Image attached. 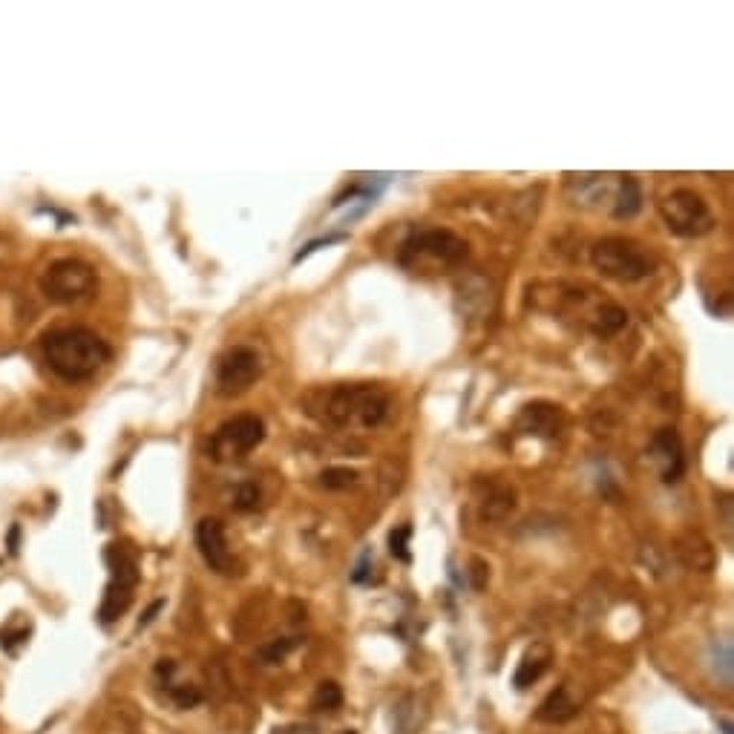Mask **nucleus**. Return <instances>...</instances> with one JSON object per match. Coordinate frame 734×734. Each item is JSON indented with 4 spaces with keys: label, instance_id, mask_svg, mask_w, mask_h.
<instances>
[{
    "label": "nucleus",
    "instance_id": "26",
    "mask_svg": "<svg viewBox=\"0 0 734 734\" xmlns=\"http://www.w3.org/2000/svg\"><path fill=\"white\" fill-rule=\"evenodd\" d=\"M162 607H164V602H162V599H159V602H153V605H150V607H147V611H144V616H142V619H138V628H144V625H150V622H153V619H156V614L162 611Z\"/></svg>",
    "mask_w": 734,
    "mask_h": 734
},
{
    "label": "nucleus",
    "instance_id": "23",
    "mask_svg": "<svg viewBox=\"0 0 734 734\" xmlns=\"http://www.w3.org/2000/svg\"><path fill=\"white\" fill-rule=\"evenodd\" d=\"M409 536H412V528H398L389 533V553L400 562H412V553H409Z\"/></svg>",
    "mask_w": 734,
    "mask_h": 734
},
{
    "label": "nucleus",
    "instance_id": "21",
    "mask_svg": "<svg viewBox=\"0 0 734 734\" xmlns=\"http://www.w3.org/2000/svg\"><path fill=\"white\" fill-rule=\"evenodd\" d=\"M354 481H357V473L349 467H328L320 476V484L326 490H349Z\"/></svg>",
    "mask_w": 734,
    "mask_h": 734
},
{
    "label": "nucleus",
    "instance_id": "2",
    "mask_svg": "<svg viewBox=\"0 0 734 734\" xmlns=\"http://www.w3.org/2000/svg\"><path fill=\"white\" fill-rule=\"evenodd\" d=\"M320 421L335 429H375L389 412V395L371 383H340L320 395Z\"/></svg>",
    "mask_w": 734,
    "mask_h": 734
},
{
    "label": "nucleus",
    "instance_id": "11",
    "mask_svg": "<svg viewBox=\"0 0 734 734\" xmlns=\"http://www.w3.org/2000/svg\"><path fill=\"white\" fill-rule=\"evenodd\" d=\"M651 461L660 467V476L666 484H677L686 473V450L683 441L674 429H660V433L651 438L648 444Z\"/></svg>",
    "mask_w": 734,
    "mask_h": 734
},
{
    "label": "nucleus",
    "instance_id": "18",
    "mask_svg": "<svg viewBox=\"0 0 734 734\" xmlns=\"http://www.w3.org/2000/svg\"><path fill=\"white\" fill-rule=\"evenodd\" d=\"M619 190H616V202H614V216L616 219H631L640 214L642 207V190L640 182L634 176H619Z\"/></svg>",
    "mask_w": 734,
    "mask_h": 734
},
{
    "label": "nucleus",
    "instance_id": "17",
    "mask_svg": "<svg viewBox=\"0 0 734 734\" xmlns=\"http://www.w3.org/2000/svg\"><path fill=\"white\" fill-rule=\"evenodd\" d=\"M588 323L597 337H611V335H616V331L625 328L628 314H625V309H619L616 302H602V306L588 317Z\"/></svg>",
    "mask_w": 734,
    "mask_h": 734
},
{
    "label": "nucleus",
    "instance_id": "20",
    "mask_svg": "<svg viewBox=\"0 0 734 734\" xmlns=\"http://www.w3.org/2000/svg\"><path fill=\"white\" fill-rule=\"evenodd\" d=\"M343 705V691L337 683H331V680H323L320 686H317L314 691V697H311V709L317 712H335Z\"/></svg>",
    "mask_w": 734,
    "mask_h": 734
},
{
    "label": "nucleus",
    "instance_id": "5",
    "mask_svg": "<svg viewBox=\"0 0 734 734\" xmlns=\"http://www.w3.org/2000/svg\"><path fill=\"white\" fill-rule=\"evenodd\" d=\"M104 562L109 567V585L99 607L101 625L116 622L133 602V590L138 585V553L130 542H113L104 550Z\"/></svg>",
    "mask_w": 734,
    "mask_h": 734
},
{
    "label": "nucleus",
    "instance_id": "24",
    "mask_svg": "<svg viewBox=\"0 0 734 734\" xmlns=\"http://www.w3.org/2000/svg\"><path fill=\"white\" fill-rule=\"evenodd\" d=\"M714 651H720V660H714L712 662V668H714V674L720 677V680H723L726 686H731V642L729 640H723V642H714Z\"/></svg>",
    "mask_w": 734,
    "mask_h": 734
},
{
    "label": "nucleus",
    "instance_id": "22",
    "mask_svg": "<svg viewBox=\"0 0 734 734\" xmlns=\"http://www.w3.org/2000/svg\"><path fill=\"white\" fill-rule=\"evenodd\" d=\"M262 502V493L257 487V481H242L237 490H233V507H237L240 512H251L257 510Z\"/></svg>",
    "mask_w": 734,
    "mask_h": 734
},
{
    "label": "nucleus",
    "instance_id": "14",
    "mask_svg": "<svg viewBox=\"0 0 734 734\" xmlns=\"http://www.w3.org/2000/svg\"><path fill=\"white\" fill-rule=\"evenodd\" d=\"M550 660H553V654H550L547 645L536 642L533 648H528V654L521 657L516 674H512V686L524 691V688H530L533 683H538V680H542V674L547 671Z\"/></svg>",
    "mask_w": 734,
    "mask_h": 734
},
{
    "label": "nucleus",
    "instance_id": "12",
    "mask_svg": "<svg viewBox=\"0 0 734 734\" xmlns=\"http://www.w3.org/2000/svg\"><path fill=\"white\" fill-rule=\"evenodd\" d=\"M562 424H564V415L559 406L553 404H545V400H538V404H528L521 409L519 421H516V429L524 435H538V438H556L562 433Z\"/></svg>",
    "mask_w": 734,
    "mask_h": 734
},
{
    "label": "nucleus",
    "instance_id": "16",
    "mask_svg": "<svg viewBox=\"0 0 734 734\" xmlns=\"http://www.w3.org/2000/svg\"><path fill=\"white\" fill-rule=\"evenodd\" d=\"M677 556L683 559L686 567H695V571H712L714 564V550L700 533L683 536L680 542H677Z\"/></svg>",
    "mask_w": 734,
    "mask_h": 734
},
{
    "label": "nucleus",
    "instance_id": "13",
    "mask_svg": "<svg viewBox=\"0 0 734 734\" xmlns=\"http://www.w3.org/2000/svg\"><path fill=\"white\" fill-rule=\"evenodd\" d=\"M476 498L484 519H504L507 512L516 507V493H512L507 484L493 481V478L476 481Z\"/></svg>",
    "mask_w": 734,
    "mask_h": 734
},
{
    "label": "nucleus",
    "instance_id": "1",
    "mask_svg": "<svg viewBox=\"0 0 734 734\" xmlns=\"http://www.w3.org/2000/svg\"><path fill=\"white\" fill-rule=\"evenodd\" d=\"M40 354H44L47 366L55 375L75 383L99 375L104 363H109V357H113V349L92 328L64 326L47 331L44 340H40Z\"/></svg>",
    "mask_w": 734,
    "mask_h": 734
},
{
    "label": "nucleus",
    "instance_id": "10",
    "mask_svg": "<svg viewBox=\"0 0 734 734\" xmlns=\"http://www.w3.org/2000/svg\"><path fill=\"white\" fill-rule=\"evenodd\" d=\"M197 547L205 564L216 573H233V556L228 547L225 524L219 519H202L197 524Z\"/></svg>",
    "mask_w": 734,
    "mask_h": 734
},
{
    "label": "nucleus",
    "instance_id": "3",
    "mask_svg": "<svg viewBox=\"0 0 734 734\" xmlns=\"http://www.w3.org/2000/svg\"><path fill=\"white\" fill-rule=\"evenodd\" d=\"M469 254V245L447 228H424L412 231L406 242L400 245L398 262L404 268H455Z\"/></svg>",
    "mask_w": 734,
    "mask_h": 734
},
{
    "label": "nucleus",
    "instance_id": "7",
    "mask_svg": "<svg viewBox=\"0 0 734 734\" xmlns=\"http://www.w3.org/2000/svg\"><path fill=\"white\" fill-rule=\"evenodd\" d=\"M660 214L666 228L683 240H697L714 231V214L709 202L691 188H677L666 193L660 202Z\"/></svg>",
    "mask_w": 734,
    "mask_h": 734
},
{
    "label": "nucleus",
    "instance_id": "19",
    "mask_svg": "<svg viewBox=\"0 0 734 734\" xmlns=\"http://www.w3.org/2000/svg\"><path fill=\"white\" fill-rule=\"evenodd\" d=\"M300 642H302L300 636H285V640H274V642L262 645V648L257 651V660L262 662V666H276V662H283Z\"/></svg>",
    "mask_w": 734,
    "mask_h": 734
},
{
    "label": "nucleus",
    "instance_id": "8",
    "mask_svg": "<svg viewBox=\"0 0 734 734\" xmlns=\"http://www.w3.org/2000/svg\"><path fill=\"white\" fill-rule=\"evenodd\" d=\"M266 441V424L257 415H233L225 424L216 426L211 438V455L216 461L231 464L245 459Z\"/></svg>",
    "mask_w": 734,
    "mask_h": 734
},
{
    "label": "nucleus",
    "instance_id": "29",
    "mask_svg": "<svg viewBox=\"0 0 734 734\" xmlns=\"http://www.w3.org/2000/svg\"><path fill=\"white\" fill-rule=\"evenodd\" d=\"M345 734H357V731H345Z\"/></svg>",
    "mask_w": 734,
    "mask_h": 734
},
{
    "label": "nucleus",
    "instance_id": "15",
    "mask_svg": "<svg viewBox=\"0 0 734 734\" xmlns=\"http://www.w3.org/2000/svg\"><path fill=\"white\" fill-rule=\"evenodd\" d=\"M576 714H579V703L571 697V688L559 686L556 691H550L542 705H538L536 720L556 726V723H567V720H573Z\"/></svg>",
    "mask_w": 734,
    "mask_h": 734
},
{
    "label": "nucleus",
    "instance_id": "28",
    "mask_svg": "<svg viewBox=\"0 0 734 734\" xmlns=\"http://www.w3.org/2000/svg\"><path fill=\"white\" fill-rule=\"evenodd\" d=\"M720 729H723V734H731V723H729V720H723V723H720Z\"/></svg>",
    "mask_w": 734,
    "mask_h": 734
},
{
    "label": "nucleus",
    "instance_id": "6",
    "mask_svg": "<svg viewBox=\"0 0 734 734\" xmlns=\"http://www.w3.org/2000/svg\"><path fill=\"white\" fill-rule=\"evenodd\" d=\"M40 294H44L55 306H75V302L87 300L95 285H99V274L84 259H55L52 266L40 274Z\"/></svg>",
    "mask_w": 734,
    "mask_h": 734
},
{
    "label": "nucleus",
    "instance_id": "4",
    "mask_svg": "<svg viewBox=\"0 0 734 734\" xmlns=\"http://www.w3.org/2000/svg\"><path fill=\"white\" fill-rule=\"evenodd\" d=\"M590 262L602 276L616 283H640L657 271V259L645 245L628 237H605L590 248Z\"/></svg>",
    "mask_w": 734,
    "mask_h": 734
},
{
    "label": "nucleus",
    "instance_id": "9",
    "mask_svg": "<svg viewBox=\"0 0 734 734\" xmlns=\"http://www.w3.org/2000/svg\"><path fill=\"white\" fill-rule=\"evenodd\" d=\"M262 375V360L251 345H233L216 366V389L225 398H237L248 392Z\"/></svg>",
    "mask_w": 734,
    "mask_h": 734
},
{
    "label": "nucleus",
    "instance_id": "27",
    "mask_svg": "<svg viewBox=\"0 0 734 734\" xmlns=\"http://www.w3.org/2000/svg\"><path fill=\"white\" fill-rule=\"evenodd\" d=\"M18 528H12V533H9V553H18Z\"/></svg>",
    "mask_w": 734,
    "mask_h": 734
},
{
    "label": "nucleus",
    "instance_id": "25",
    "mask_svg": "<svg viewBox=\"0 0 734 734\" xmlns=\"http://www.w3.org/2000/svg\"><path fill=\"white\" fill-rule=\"evenodd\" d=\"M168 691H170V697L179 705H182V709H190V705H197L202 700V695L193 686H173V683H168Z\"/></svg>",
    "mask_w": 734,
    "mask_h": 734
}]
</instances>
